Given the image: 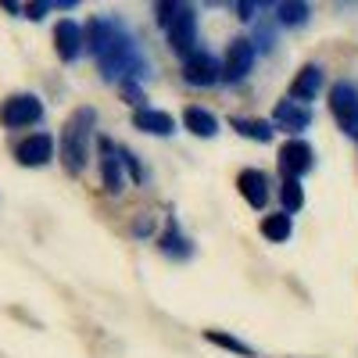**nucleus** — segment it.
I'll return each instance as SVG.
<instances>
[{"label":"nucleus","instance_id":"1","mask_svg":"<svg viewBox=\"0 0 358 358\" xmlns=\"http://www.w3.org/2000/svg\"><path fill=\"white\" fill-rule=\"evenodd\" d=\"M94 126H97V111L94 108H76L69 115V122L62 129V162L72 176H79L86 169V158H90V136H94Z\"/></svg>","mask_w":358,"mask_h":358},{"label":"nucleus","instance_id":"2","mask_svg":"<svg viewBox=\"0 0 358 358\" xmlns=\"http://www.w3.org/2000/svg\"><path fill=\"white\" fill-rule=\"evenodd\" d=\"M158 11V25L169 33V47L176 54H194V40H197V15L190 4H179V0H165L155 8Z\"/></svg>","mask_w":358,"mask_h":358},{"label":"nucleus","instance_id":"3","mask_svg":"<svg viewBox=\"0 0 358 358\" xmlns=\"http://www.w3.org/2000/svg\"><path fill=\"white\" fill-rule=\"evenodd\" d=\"M97 65H101V76H104V79H118V76H140V69H143V57H140V50H136V43H133L129 36L118 33V36L108 43V50L97 57Z\"/></svg>","mask_w":358,"mask_h":358},{"label":"nucleus","instance_id":"4","mask_svg":"<svg viewBox=\"0 0 358 358\" xmlns=\"http://www.w3.org/2000/svg\"><path fill=\"white\" fill-rule=\"evenodd\" d=\"M43 118V101L36 94H15L0 104V122L4 129H25V126H36Z\"/></svg>","mask_w":358,"mask_h":358},{"label":"nucleus","instance_id":"5","mask_svg":"<svg viewBox=\"0 0 358 358\" xmlns=\"http://www.w3.org/2000/svg\"><path fill=\"white\" fill-rule=\"evenodd\" d=\"M330 111L337 126L351 136H358V86L355 83H334L330 90Z\"/></svg>","mask_w":358,"mask_h":358},{"label":"nucleus","instance_id":"6","mask_svg":"<svg viewBox=\"0 0 358 358\" xmlns=\"http://www.w3.org/2000/svg\"><path fill=\"white\" fill-rule=\"evenodd\" d=\"M255 65V47L251 40H233L226 47V57H222V79L226 83H241Z\"/></svg>","mask_w":358,"mask_h":358},{"label":"nucleus","instance_id":"7","mask_svg":"<svg viewBox=\"0 0 358 358\" xmlns=\"http://www.w3.org/2000/svg\"><path fill=\"white\" fill-rule=\"evenodd\" d=\"M273 126H280L283 133H305L308 126H312V108L308 104H301V101H280L276 104V111H273Z\"/></svg>","mask_w":358,"mask_h":358},{"label":"nucleus","instance_id":"8","mask_svg":"<svg viewBox=\"0 0 358 358\" xmlns=\"http://www.w3.org/2000/svg\"><path fill=\"white\" fill-rule=\"evenodd\" d=\"M219 76H222V65L208 50H194L183 62V79L194 86H212V83H219Z\"/></svg>","mask_w":358,"mask_h":358},{"label":"nucleus","instance_id":"9","mask_svg":"<svg viewBox=\"0 0 358 358\" xmlns=\"http://www.w3.org/2000/svg\"><path fill=\"white\" fill-rule=\"evenodd\" d=\"M15 158H18V165H25V169H40V165H47V162L54 158V140H50L47 133L25 136V140L15 147Z\"/></svg>","mask_w":358,"mask_h":358},{"label":"nucleus","instance_id":"10","mask_svg":"<svg viewBox=\"0 0 358 358\" xmlns=\"http://www.w3.org/2000/svg\"><path fill=\"white\" fill-rule=\"evenodd\" d=\"M312 147L305 143V140H287L283 147H280V169H283V176L287 179H301L308 169H312Z\"/></svg>","mask_w":358,"mask_h":358},{"label":"nucleus","instance_id":"11","mask_svg":"<svg viewBox=\"0 0 358 358\" xmlns=\"http://www.w3.org/2000/svg\"><path fill=\"white\" fill-rule=\"evenodd\" d=\"M54 50L62 62H76L79 50H83V29L72 22V18H62L54 25Z\"/></svg>","mask_w":358,"mask_h":358},{"label":"nucleus","instance_id":"12","mask_svg":"<svg viewBox=\"0 0 358 358\" xmlns=\"http://www.w3.org/2000/svg\"><path fill=\"white\" fill-rule=\"evenodd\" d=\"M101 151H104V158H101V183H104V190L108 194H122L126 179H122V158H118V147L111 140H104Z\"/></svg>","mask_w":358,"mask_h":358},{"label":"nucleus","instance_id":"13","mask_svg":"<svg viewBox=\"0 0 358 358\" xmlns=\"http://www.w3.org/2000/svg\"><path fill=\"white\" fill-rule=\"evenodd\" d=\"M236 187H241L244 201H248L251 208H258V212L268 204V179H265V172H258V169H244L241 176H236Z\"/></svg>","mask_w":358,"mask_h":358},{"label":"nucleus","instance_id":"14","mask_svg":"<svg viewBox=\"0 0 358 358\" xmlns=\"http://www.w3.org/2000/svg\"><path fill=\"white\" fill-rule=\"evenodd\" d=\"M133 126L143 129V133H151V136H172L176 133V118L169 111H155V108H140L133 115Z\"/></svg>","mask_w":358,"mask_h":358},{"label":"nucleus","instance_id":"15","mask_svg":"<svg viewBox=\"0 0 358 358\" xmlns=\"http://www.w3.org/2000/svg\"><path fill=\"white\" fill-rule=\"evenodd\" d=\"M319 86H322V69L319 65H305L301 72L294 76V83H290V101L308 104L319 94Z\"/></svg>","mask_w":358,"mask_h":358},{"label":"nucleus","instance_id":"16","mask_svg":"<svg viewBox=\"0 0 358 358\" xmlns=\"http://www.w3.org/2000/svg\"><path fill=\"white\" fill-rule=\"evenodd\" d=\"M115 36H118V29H115L111 22H104V18H90V25L83 29V43L94 50L97 57L108 50V43H111Z\"/></svg>","mask_w":358,"mask_h":358},{"label":"nucleus","instance_id":"17","mask_svg":"<svg viewBox=\"0 0 358 358\" xmlns=\"http://www.w3.org/2000/svg\"><path fill=\"white\" fill-rule=\"evenodd\" d=\"M183 126H187L194 136H201V140H208V136H215V133H219L215 115H212V111H204V108H197V104H190V108L183 111Z\"/></svg>","mask_w":358,"mask_h":358},{"label":"nucleus","instance_id":"18","mask_svg":"<svg viewBox=\"0 0 358 358\" xmlns=\"http://www.w3.org/2000/svg\"><path fill=\"white\" fill-rule=\"evenodd\" d=\"M229 126L241 133V136H251L258 143L273 140V122H265V118H229Z\"/></svg>","mask_w":358,"mask_h":358},{"label":"nucleus","instance_id":"19","mask_svg":"<svg viewBox=\"0 0 358 358\" xmlns=\"http://www.w3.org/2000/svg\"><path fill=\"white\" fill-rule=\"evenodd\" d=\"M258 229H262V236H265V241H273V244H283L287 236H290V215H287V212L265 215Z\"/></svg>","mask_w":358,"mask_h":358},{"label":"nucleus","instance_id":"20","mask_svg":"<svg viewBox=\"0 0 358 358\" xmlns=\"http://www.w3.org/2000/svg\"><path fill=\"white\" fill-rule=\"evenodd\" d=\"M162 251H165V255H172V258H190V251H194V248H190L187 236L176 229V222H169V229L162 233Z\"/></svg>","mask_w":358,"mask_h":358},{"label":"nucleus","instance_id":"21","mask_svg":"<svg viewBox=\"0 0 358 358\" xmlns=\"http://www.w3.org/2000/svg\"><path fill=\"white\" fill-rule=\"evenodd\" d=\"M280 197H283V212H297V208L305 204V190H301V179H283L280 187Z\"/></svg>","mask_w":358,"mask_h":358},{"label":"nucleus","instance_id":"22","mask_svg":"<svg viewBox=\"0 0 358 358\" xmlns=\"http://www.w3.org/2000/svg\"><path fill=\"white\" fill-rule=\"evenodd\" d=\"M308 15H312L308 4H290V0L276 4V18H280L283 25H301V22H308Z\"/></svg>","mask_w":358,"mask_h":358},{"label":"nucleus","instance_id":"23","mask_svg":"<svg viewBox=\"0 0 358 358\" xmlns=\"http://www.w3.org/2000/svg\"><path fill=\"white\" fill-rule=\"evenodd\" d=\"M204 341L208 344H219V348H226V351H233V355H255L244 341H236V337H229V334H222V330H204Z\"/></svg>","mask_w":358,"mask_h":358},{"label":"nucleus","instance_id":"24","mask_svg":"<svg viewBox=\"0 0 358 358\" xmlns=\"http://www.w3.org/2000/svg\"><path fill=\"white\" fill-rule=\"evenodd\" d=\"M122 101H126V104H140V101H143L140 86H136L133 79H126V83H122Z\"/></svg>","mask_w":358,"mask_h":358},{"label":"nucleus","instance_id":"25","mask_svg":"<svg viewBox=\"0 0 358 358\" xmlns=\"http://www.w3.org/2000/svg\"><path fill=\"white\" fill-rule=\"evenodd\" d=\"M50 4H29L25 11H29V18H43V11H47Z\"/></svg>","mask_w":358,"mask_h":358},{"label":"nucleus","instance_id":"26","mask_svg":"<svg viewBox=\"0 0 358 358\" xmlns=\"http://www.w3.org/2000/svg\"><path fill=\"white\" fill-rule=\"evenodd\" d=\"M236 11H241V18H251L258 11V4H236Z\"/></svg>","mask_w":358,"mask_h":358}]
</instances>
